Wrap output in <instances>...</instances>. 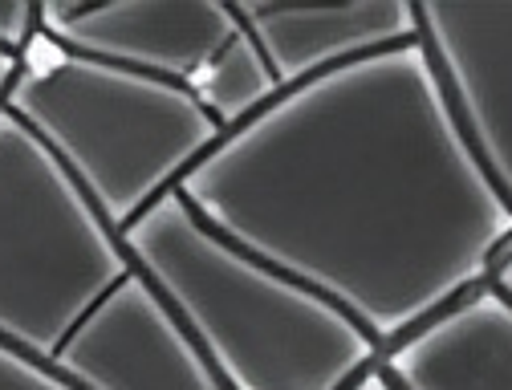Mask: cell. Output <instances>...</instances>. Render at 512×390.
Returning a JSON list of instances; mask_svg holds the SVG:
<instances>
[{
  "mask_svg": "<svg viewBox=\"0 0 512 390\" xmlns=\"http://www.w3.org/2000/svg\"><path fill=\"white\" fill-rule=\"evenodd\" d=\"M122 244L228 390H350L378 366L374 338L338 305L220 236L179 191Z\"/></svg>",
  "mask_w": 512,
  "mask_h": 390,
  "instance_id": "cell-2",
  "label": "cell"
},
{
  "mask_svg": "<svg viewBox=\"0 0 512 390\" xmlns=\"http://www.w3.org/2000/svg\"><path fill=\"white\" fill-rule=\"evenodd\" d=\"M350 390H395V386H391V382H387V378H382V370H378V366H374V370H370V374H366V378H358V382H354V386H350Z\"/></svg>",
  "mask_w": 512,
  "mask_h": 390,
  "instance_id": "cell-15",
  "label": "cell"
},
{
  "mask_svg": "<svg viewBox=\"0 0 512 390\" xmlns=\"http://www.w3.org/2000/svg\"><path fill=\"white\" fill-rule=\"evenodd\" d=\"M244 33L265 53L285 90L338 74L346 65L411 45L415 0H346V5H232Z\"/></svg>",
  "mask_w": 512,
  "mask_h": 390,
  "instance_id": "cell-8",
  "label": "cell"
},
{
  "mask_svg": "<svg viewBox=\"0 0 512 390\" xmlns=\"http://www.w3.org/2000/svg\"><path fill=\"white\" fill-rule=\"evenodd\" d=\"M415 29L468 151L512 212V5L419 0Z\"/></svg>",
  "mask_w": 512,
  "mask_h": 390,
  "instance_id": "cell-5",
  "label": "cell"
},
{
  "mask_svg": "<svg viewBox=\"0 0 512 390\" xmlns=\"http://www.w3.org/2000/svg\"><path fill=\"white\" fill-rule=\"evenodd\" d=\"M135 273L122 232L0 110V342L41 362Z\"/></svg>",
  "mask_w": 512,
  "mask_h": 390,
  "instance_id": "cell-4",
  "label": "cell"
},
{
  "mask_svg": "<svg viewBox=\"0 0 512 390\" xmlns=\"http://www.w3.org/2000/svg\"><path fill=\"white\" fill-rule=\"evenodd\" d=\"M0 390H78V386L61 378L49 362L0 342Z\"/></svg>",
  "mask_w": 512,
  "mask_h": 390,
  "instance_id": "cell-11",
  "label": "cell"
},
{
  "mask_svg": "<svg viewBox=\"0 0 512 390\" xmlns=\"http://www.w3.org/2000/svg\"><path fill=\"white\" fill-rule=\"evenodd\" d=\"M232 33L236 9L220 0H41L49 45L187 90Z\"/></svg>",
  "mask_w": 512,
  "mask_h": 390,
  "instance_id": "cell-6",
  "label": "cell"
},
{
  "mask_svg": "<svg viewBox=\"0 0 512 390\" xmlns=\"http://www.w3.org/2000/svg\"><path fill=\"white\" fill-rule=\"evenodd\" d=\"M484 293H492L500 305L512 309V232H508V240L500 244V252L492 256L488 277H484Z\"/></svg>",
  "mask_w": 512,
  "mask_h": 390,
  "instance_id": "cell-13",
  "label": "cell"
},
{
  "mask_svg": "<svg viewBox=\"0 0 512 390\" xmlns=\"http://www.w3.org/2000/svg\"><path fill=\"white\" fill-rule=\"evenodd\" d=\"M191 94L200 98V106L220 122V130L228 135V130L244 126L265 106H273L281 98V86L269 70L265 53L256 49V41L236 21V33L216 49V57L204 65V74L191 82Z\"/></svg>",
  "mask_w": 512,
  "mask_h": 390,
  "instance_id": "cell-10",
  "label": "cell"
},
{
  "mask_svg": "<svg viewBox=\"0 0 512 390\" xmlns=\"http://www.w3.org/2000/svg\"><path fill=\"white\" fill-rule=\"evenodd\" d=\"M41 41V0H0V53L21 61Z\"/></svg>",
  "mask_w": 512,
  "mask_h": 390,
  "instance_id": "cell-12",
  "label": "cell"
},
{
  "mask_svg": "<svg viewBox=\"0 0 512 390\" xmlns=\"http://www.w3.org/2000/svg\"><path fill=\"white\" fill-rule=\"evenodd\" d=\"M220 236L338 305L378 354L484 289L512 212L419 49L285 90L179 187Z\"/></svg>",
  "mask_w": 512,
  "mask_h": 390,
  "instance_id": "cell-1",
  "label": "cell"
},
{
  "mask_svg": "<svg viewBox=\"0 0 512 390\" xmlns=\"http://www.w3.org/2000/svg\"><path fill=\"white\" fill-rule=\"evenodd\" d=\"M49 366L78 390H228L139 273L78 325Z\"/></svg>",
  "mask_w": 512,
  "mask_h": 390,
  "instance_id": "cell-7",
  "label": "cell"
},
{
  "mask_svg": "<svg viewBox=\"0 0 512 390\" xmlns=\"http://www.w3.org/2000/svg\"><path fill=\"white\" fill-rule=\"evenodd\" d=\"M5 114L70 171L114 232L175 195L224 139L187 86L74 57L45 37L21 57Z\"/></svg>",
  "mask_w": 512,
  "mask_h": 390,
  "instance_id": "cell-3",
  "label": "cell"
},
{
  "mask_svg": "<svg viewBox=\"0 0 512 390\" xmlns=\"http://www.w3.org/2000/svg\"><path fill=\"white\" fill-rule=\"evenodd\" d=\"M395 390H512V309L476 289L378 354Z\"/></svg>",
  "mask_w": 512,
  "mask_h": 390,
  "instance_id": "cell-9",
  "label": "cell"
},
{
  "mask_svg": "<svg viewBox=\"0 0 512 390\" xmlns=\"http://www.w3.org/2000/svg\"><path fill=\"white\" fill-rule=\"evenodd\" d=\"M17 65H21V61H13V57H5V53H0V110H5L9 86H13V78H17Z\"/></svg>",
  "mask_w": 512,
  "mask_h": 390,
  "instance_id": "cell-14",
  "label": "cell"
}]
</instances>
